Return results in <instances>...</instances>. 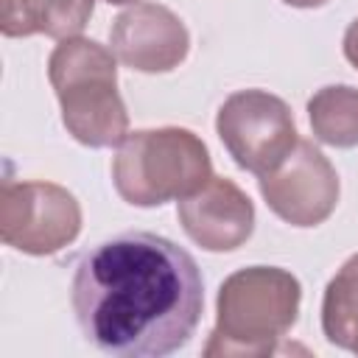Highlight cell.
Returning <instances> with one entry per match:
<instances>
[{"label": "cell", "mask_w": 358, "mask_h": 358, "mask_svg": "<svg viewBox=\"0 0 358 358\" xmlns=\"http://www.w3.org/2000/svg\"><path fill=\"white\" fill-rule=\"evenodd\" d=\"M109 48L137 73H171L190 50L185 22L162 3H131L112 20Z\"/></svg>", "instance_id": "cell-8"}, {"label": "cell", "mask_w": 358, "mask_h": 358, "mask_svg": "<svg viewBox=\"0 0 358 358\" xmlns=\"http://www.w3.org/2000/svg\"><path fill=\"white\" fill-rule=\"evenodd\" d=\"M215 131L235 165L255 176L274 171L299 140L291 106L266 90L232 92L215 115Z\"/></svg>", "instance_id": "cell-5"}, {"label": "cell", "mask_w": 358, "mask_h": 358, "mask_svg": "<svg viewBox=\"0 0 358 358\" xmlns=\"http://www.w3.org/2000/svg\"><path fill=\"white\" fill-rule=\"evenodd\" d=\"M322 333L333 347L358 355V252L341 263L324 288Z\"/></svg>", "instance_id": "cell-11"}, {"label": "cell", "mask_w": 358, "mask_h": 358, "mask_svg": "<svg viewBox=\"0 0 358 358\" xmlns=\"http://www.w3.org/2000/svg\"><path fill=\"white\" fill-rule=\"evenodd\" d=\"M70 305L84 338L117 358H162L199 327L204 280L193 255L154 232H120L87 249Z\"/></svg>", "instance_id": "cell-1"}, {"label": "cell", "mask_w": 358, "mask_h": 358, "mask_svg": "<svg viewBox=\"0 0 358 358\" xmlns=\"http://www.w3.org/2000/svg\"><path fill=\"white\" fill-rule=\"evenodd\" d=\"M302 302L299 280L280 266H246L232 271L215 296V327L204 358H263L296 324Z\"/></svg>", "instance_id": "cell-2"}, {"label": "cell", "mask_w": 358, "mask_h": 358, "mask_svg": "<svg viewBox=\"0 0 358 358\" xmlns=\"http://www.w3.org/2000/svg\"><path fill=\"white\" fill-rule=\"evenodd\" d=\"M176 218L187 238L207 252H232L255 232V204L227 176H210L204 187L179 199Z\"/></svg>", "instance_id": "cell-9"}, {"label": "cell", "mask_w": 358, "mask_h": 358, "mask_svg": "<svg viewBox=\"0 0 358 358\" xmlns=\"http://www.w3.org/2000/svg\"><path fill=\"white\" fill-rule=\"evenodd\" d=\"M341 48H344V59L358 70V17L347 25V31H344V42H341Z\"/></svg>", "instance_id": "cell-13"}, {"label": "cell", "mask_w": 358, "mask_h": 358, "mask_svg": "<svg viewBox=\"0 0 358 358\" xmlns=\"http://www.w3.org/2000/svg\"><path fill=\"white\" fill-rule=\"evenodd\" d=\"M313 137L333 148L358 145V90L350 84H327L308 101Z\"/></svg>", "instance_id": "cell-12"}, {"label": "cell", "mask_w": 358, "mask_h": 358, "mask_svg": "<svg viewBox=\"0 0 358 358\" xmlns=\"http://www.w3.org/2000/svg\"><path fill=\"white\" fill-rule=\"evenodd\" d=\"M95 11V0H3L0 31L8 39L45 34L50 39L78 36Z\"/></svg>", "instance_id": "cell-10"}, {"label": "cell", "mask_w": 358, "mask_h": 358, "mask_svg": "<svg viewBox=\"0 0 358 358\" xmlns=\"http://www.w3.org/2000/svg\"><path fill=\"white\" fill-rule=\"evenodd\" d=\"M103 3H109V6H126V3H137V0H103Z\"/></svg>", "instance_id": "cell-15"}, {"label": "cell", "mask_w": 358, "mask_h": 358, "mask_svg": "<svg viewBox=\"0 0 358 358\" xmlns=\"http://www.w3.org/2000/svg\"><path fill=\"white\" fill-rule=\"evenodd\" d=\"M285 6H294V8H319V6H324V3H330V0H282Z\"/></svg>", "instance_id": "cell-14"}, {"label": "cell", "mask_w": 358, "mask_h": 358, "mask_svg": "<svg viewBox=\"0 0 358 358\" xmlns=\"http://www.w3.org/2000/svg\"><path fill=\"white\" fill-rule=\"evenodd\" d=\"M115 59L112 48L81 34L59 39L48 59V78L62 106V123L87 148H112L129 134Z\"/></svg>", "instance_id": "cell-3"}, {"label": "cell", "mask_w": 358, "mask_h": 358, "mask_svg": "<svg viewBox=\"0 0 358 358\" xmlns=\"http://www.w3.org/2000/svg\"><path fill=\"white\" fill-rule=\"evenodd\" d=\"M213 176L204 140L182 126L140 129L126 134L112 159L117 196L134 207H159L179 201Z\"/></svg>", "instance_id": "cell-4"}, {"label": "cell", "mask_w": 358, "mask_h": 358, "mask_svg": "<svg viewBox=\"0 0 358 358\" xmlns=\"http://www.w3.org/2000/svg\"><path fill=\"white\" fill-rule=\"evenodd\" d=\"M81 232L78 199L56 182H14L0 187V238L6 246L45 257L70 246Z\"/></svg>", "instance_id": "cell-6"}, {"label": "cell", "mask_w": 358, "mask_h": 358, "mask_svg": "<svg viewBox=\"0 0 358 358\" xmlns=\"http://www.w3.org/2000/svg\"><path fill=\"white\" fill-rule=\"evenodd\" d=\"M257 187L268 210L291 227L324 224L341 196L333 162L310 140H296L274 171L257 176Z\"/></svg>", "instance_id": "cell-7"}]
</instances>
